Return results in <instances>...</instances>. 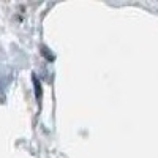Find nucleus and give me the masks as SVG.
<instances>
[{"label": "nucleus", "instance_id": "nucleus-1", "mask_svg": "<svg viewBox=\"0 0 158 158\" xmlns=\"http://www.w3.org/2000/svg\"><path fill=\"white\" fill-rule=\"evenodd\" d=\"M32 81H33V87H35V97L36 100L40 101L43 97V89H41V82H40V79L36 77V74H32Z\"/></svg>", "mask_w": 158, "mask_h": 158}, {"label": "nucleus", "instance_id": "nucleus-2", "mask_svg": "<svg viewBox=\"0 0 158 158\" xmlns=\"http://www.w3.org/2000/svg\"><path fill=\"white\" fill-rule=\"evenodd\" d=\"M41 54H43V56L46 57V60H49V62H51V60H54V56L51 54L49 49H48L46 46H41Z\"/></svg>", "mask_w": 158, "mask_h": 158}]
</instances>
